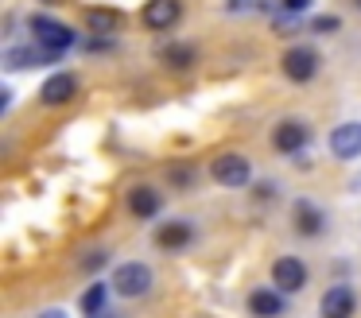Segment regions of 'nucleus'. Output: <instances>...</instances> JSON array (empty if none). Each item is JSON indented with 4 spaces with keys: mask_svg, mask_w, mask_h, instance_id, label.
Masks as SVG:
<instances>
[{
    "mask_svg": "<svg viewBox=\"0 0 361 318\" xmlns=\"http://www.w3.org/2000/svg\"><path fill=\"white\" fill-rule=\"evenodd\" d=\"M32 35H35V43L43 47V51H51V54H59L63 59V51L74 43V31L66 27V23H59V20H51V16H32Z\"/></svg>",
    "mask_w": 361,
    "mask_h": 318,
    "instance_id": "1",
    "label": "nucleus"
},
{
    "mask_svg": "<svg viewBox=\"0 0 361 318\" xmlns=\"http://www.w3.org/2000/svg\"><path fill=\"white\" fill-rule=\"evenodd\" d=\"M113 291L125 295V299H136V295H148L152 291V268L140 260H128L113 271Z\"/></svg>",
    "mask_w": 361,
    "mask_h": 318,
    "instance_id": "2",
    "label": "nucleus"
},
{
    "mask_svg": "<svg viewBox=\"0 0 361 318\" xmlns=\"http://www.w3.org/2000/svg\"><path fill=\"white\" fill-rule=\"evenodd\" d=\"M210 175H214V183L229 186V190H237V186H249V183H252L249 159H245V155H237V152L218 155V159L210 163Z\"/></svg>",
    "mask_w": 361,
    "mask_h": 318,
    "instance_id": "3",
    "label": "nucleus"
},
{
    "mask_svg": "<svg viewBox=\"0 0 361 318\" xmlns=\"http://www.w3.org/2000/svg\"><path fill=\"white\" fill-rule=\"evenodd\" d=\"M319 314L322 318H353L357 314V295H353V287H345V283L326 287L319 299Z\"/></svg>",
    "mask_w": 361,
    "mask_h": 318,
    "instance_id": "4",
    "label": "nucleus"
},
{
    "mask_svg": "<svg viewBox=\"0 0 361 318\" xmlns=\"http://www.w3.org/2000/svg\"><path fill=\"white\" fill-rule=\"evenodd\" d=\"M280 66L291 82H311V78L319 74V54H314L311 47H291V51H283Z\"/></svg>",
    "mask_w": 361,
    "mask_h": 318,
    "instance_id": "5",
    "label": "nucleus"
},
{
    "mask_svg": "<svg viewBox=\"0 0 361 318\" xmlns=\"http://www.w3.org/2000/svg\"><path fill=\"white\" fill-rule=\"evenodd\" d=\"M179 16H183V4H179V0H148V4L140 8L144 27H152V31L175 27V23H179Z\"/></svg>",
    "mask_w": 361,
    "mask_h": 318,
    "instance_id": "6",
    "label": "nucleus"
},
{
    "mask_svg": "<svg viewBox=\"0 0 361 318\" xmlns=\"http://www.w3.org/2000/svg\"><path fill=\"white\" fill-rule=\"evenodd\" d=\"M307 140H311V132H307V124H299V121H280V124H276V132H272V147H276V152H283V155L303 152Z\"/></svg>",
    "mask_w": 361,
    "mask_h": 318,
    "instance_id": "7",
    "label": "nucleus"
},
{
    "mask_svg": "<svg viewBox=\"0 0 361 318\" xmlns=\"http://www.w3.org/2000/svg\"><path fill=\"white\" fill-rule=\"evenodd\" d=\"M272 283L280 287V291H299V287L307 283V264L295 260V256H280V260L272 264Z\"/></svg>",
    "mask_w": 361,
    "mask_h": 318,
    "instance_id": "8",
    "label": "nucleus"
},
{
    "mask_svg": "<svg viewBox=\"0 0 361 318\" xmlns=\"http://www.w3.org/2000/svg\"><path fill=\"white\" fill-rule=\"evenodd\" d=\"M74 93H78V78H74V74H51L47 82L39 85V101H43V105H66Z\"/></svg>",
    "mask_w": 361,
    "mask_h": 318,
    "instance_id": "9",
    "label": "nucleus"
},
{
    "mask_svg": "<svg viewBox=\"0 0 361 318\" xmlns=\"http://www.w3.org/2000/svg\"><path fill=\"white\" fill-rule=\"evenodd\" d=\"M330 152L338 159H357L361 155V124H342L330 132Z\"/></svg>",
    "mask_w": 361,
    "mask_h": 318,
    "instance_id": "10",
    "label": "nucleus"
},
{
    "mask_svg": "<svg viewBox=\"0 0 361 318\" xmlns=\"http://www.w3.org/2000/svg\"><path fill=\"white\" fill-rule=\"evenodd\" d=\"M190 240H195V229H190L187 221H167L156 229V245L164 248V252H179V248H187Z\"/></svg>",
    "mask_w": 361,
    "mask_h": 318,
    "instance_id": "11",
    "label": "nucleus"
},
{
    "mask_svg": "<svg viewBox=\"0 0 361 318\" xmlns=\"http://www.w3.org/2000/svg\"><path fill=\"white\" fill-rule=\"evenodd\" d=\"M159 206H164V198H159L152 186H133V190H128V209H133V217H144V221H148V217L159 214Z\"/></svg>",
    "mask_w": 361,
    "mask_h": 318,
    "instance_id": "12",
    "label": "nucleus"
},
{
    "mask_svg": "<svg viewBox=\"0 0 361 318\" xmlns=\"http://www.w3.org/2000/svg\"><path fill=\"white\" fill-rule=\"evenodd\" d=\"M249 310L257 318H280L283 310H288V302H283V291H252Z\"/></svg>",
    "mask_w": 361,
    "mask_h": 318,
    "instance_id": "13",
    "label": "nucleus"
},
{
    "mask_svg": "<svg viewBox=\"0 0 361 318\" xmlns=\"http://www.w3.org/2000/svg\"><path fill=\"white\" fill-rule=\"evenodd\" d=\"M322 209L311 206V202H295V229L303 233V237H314V233H322Z\"/></svg>",
    "mask_w": 361,
    "mask_h": 318,
    "instance_id": "14",
    "label": "nucleus"
},
{
    "mask_svg": "<svg viewBox=\"0 0 361 318\" xmlns=\"http://www.w3.org/2000/svg\"><path fill=\"white\" fill-rule=\"evenodd\" d=\"M86 23H90V31H121L125 27V16L117 12V8H90L86 12Z\"/></svg>",
    "mask_w": 361,
    "mask_h": 318,
    "instance_id": "15",
    "label": "nucleus"
},
{
    "mask_svg": "<svg viewBox=\"0 0 361 318\" xmlns=\"http://www.w3.org/2000/svg\"><path fill=\"white\" fill-rule=\"evenodd\" d=\"M159 59H164V66H171V70H187L190 62H195V47L171 43V47H164V51H159Z\"/></svg>",
    "mask_w": 361,
    "mask_h": 318,
    "instance_id": "16",
    "label": "nucleus"
},
{
    "mask_svg": "<svg viewBox=\"0 0 361 318\" xmlns=\"http://www.w3.org/2000/svg\"><path fill=\"white\" fill-rule=\"evenodd\" d=\"M82 310H86L90 318H97L105 310V283H94L86 295H82Z\"/></svg>",
    "mask_w": 361,
    "mask_h": 318,
    "instance_id": "17",
    "label": "nucleus"
},
{
    "mask_svg": "<svg viewBox=\"0 0 361 318\" xmlns=\"http://www.w3.org/2000/svg\"><path fill=\"white\" fill-rule=\"evenodd\" d=\"M334 27H338L334 16H314V20H311V31H319V35H330Z\"/></svg>",
    "mask_w": 361,
    "mask_h": 318,
    "instance_id": "18",
    "label": "nucleus"
},
{
    "mask_svg": "<svg viewBox=\"0 0 361 318\" xmlns=\"http://www.w3.org/2000/svg\"><path fill=\"white\" fill-rule=\"evenodd\" d=\"M280 8H283V12H307L311 0H280Z\"/></svg>",
    "mask_w": 361,
    "mask_h": 318,
    "instance_id": "19",
    "label": "nucleus"
},
{
    "mask_svg": "<svg viewBox=\"0 0 361 318\" xmlns=\"http://www.w3.org/2000/svg\"><path fill=\"white\" fill-rule=\"evenodd\" d=\"M276 31H280V35H291V31H299V23L295 20H276Z\"/></svg>",
    "mask_w": 361,
    "mask_h": 318,
    "instance_id": "20",
    "label": "nucleus"
},
{
    "mask_svg": "<svg viewBox=\"0 0 361 318\" xmlns=\"http://www.w3.org/2000/svg\"><path fill=\"white\" fill-rule=\"evenodd\" d=\"M39 318H66L63 310H47V314H39Z\"/></svg>",
    "mask_w": 361,
    "mask_h": 318,
    "instance_id": "21",
    "label": "nucleus"
},
{
    "mask_svg": "<svg viewBox=\"0 0 361 318\" xmlns=\"http://www.w3.org/2000/svg\"><path fill=\"white\" fill-rule=\"evenodd\" d=\"M43 4H63V0H43Z\"/></svg>",
    "mask_w": 361,
    "mask_h": 318,
    "instance_id": "22",
    "label": "nucleus"
},
{
    "mask_svg": "<svg viewBox=\"0 0 361 318\" xmlns=\"http://www.w3.org/2000/svg\"><path fill=\"white\" fill-rule=\"evenodd\" d=\"M353 8H361V0H353Z\"/></svg>",
    "mask_w": 361,
    "mask_h": 318,
    "instance_id": "23",
    "label": "nucleus"
}]
</instances>
